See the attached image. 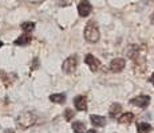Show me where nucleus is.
Wrapping results in <instances>:
<instances>
[{
    "mask_svg": "<svg viewBox=\"0 0 154 133\" xmlns=\"http://www.w3.org/2000/svg\"><path fill=\"white\" fill-rule=\"evenodd\" d=\"M72 129L75 133H85L86 132V126L82 121H75V123H72Z\"/></svg>",
    "mask_w": 154,
    "mask_h": 133,
    "instance_id": "ddd939ff",
    "label": "nucleus"
},
{
    "mask_svg": "<svg viewBox=\"0 0 154 133\" xmlns=\"http://www.w3.org/2000/svg\"><path fill=\"white\" fill-rule=\"evenodd\" d=\"M85 61H86V64L90 67V69L93 71V72L98 71V68L100 67V61L95 57V56H93V55H86Z\"/></svg>",
    "mask_w": 154,
    "mask_h": 133,
    "instance_id": "0eeeda50",
    "label": "nucleus"
},
{
    "mask_svg": "<svg viewBox=\"0 0 154 133\" xmlns=\"http://www.w3.org/2000/svg\"><path fill=\"white\" fill-rule=\"evenodd\" d=\"M74 114H75V113H74L72 109H66V112H64V116H66V120L67 121H70L71 119H72Z\"/></svg>",
    "mask_w": 154,
    "mask_h": 133,
    "instance_id": "f3484780",
    "label": "nucleus"
},
{
    "mask_svg": "<svg viewBox=\"0 0 154 133\" xmlns=\"http://www.w3.org/2000/svg\"><path fill=\"white\" fill-rule=\"evenodd\" d=\"M29 41H31V37H29L28 35H22V36H19L14 41V44L15 45H27Z\"/></svg>",
    "mask_w": 154,
    "mask_h": 133,
    "instance_id": "9b49d317",
    "label": "nucleus"
},
{
    "mask_svg": "<svg viewBox=\"0 0 154 133\" xmlns=\"http://www.w3.org/2000/svg\"><path fill=\"white\" fill-rule=\"evenodd\" d=\"M152 131V126L147 123H140L138 124V132L140 133H149Z\"/></svg>",
    "mask_w": 154,
    "mask_h": 133,
    "instance_id": "2eb2a0df",
    "label": "nucleus"
},
{
    "mask_svg": "<svg viewBox=\"0 0 154 133\" xmlns=\"http://www.w3.org/2000/svg\"><path fill=\"white\" fill-rule=\"evenodd\" d=\"M50 101L55 103V104H63L66 101V96L63 93H56V94H51L50 96Z\"/></svg>",
    "mask_w": 154,
    "mask_h": 133,
    "instance_id": "1a4fd4ad",
    "label": "nucleus"
},
{
    "mask_svg": "<svg viewBox=\"0 0 154 133\" xmlns=\"http://www.w3.org/2000/svg\"><path fill=\"white\" fill-rule=\"evenodd\" d=\"M122 111V106H121L118 103H114L110 108V117H117V114Z\"/></svg>",
    "mask_w": 154,
    "mask_h": 133,
    "instance_id": "4468645a",
    "label": "nucleus"
},
{
    "mask_svg": "<svg viewBox=\"0 0 154 133\" xmlns=\"http://www.w3.org/2000/svg\"><path fill=\"white\" fill-rule=\"evenodd\" d=\"M130 103L135 106H140V108H146L150 103V97L145 96V94H141V96H137V97H134V99H131Z\"/></svg>",
    "mask_w": 154,
    "mask_h": 133,
    "instance_id": "39448f33",
    "label": "nucleus"
},
{
    "mask_svg": "<svg viewBox=\"0 0 154 133\" xmlns=\"http://www.w3.org/2000/svg\"><path fill=\"white\" fill-rule=\"evenodd\" d=\"M74 105H75V108L78 109V111H86L87 109V100H86L85 96H76L75 99H74Z\"/></svg>",
    "mask_w": 154,
    "mask_h": 133,
    "instance_id": "6e6552de",
    "label": "nucleus"
},
{
    "mask_svg": "<svg viewBox=\"0 0 154 133\" xmlns=\"http://www.w3.org/2000/svg\"><path fill=\"white\" fill-rule=\"evenodd\" d=\"M126 65V61H125V59H122V57H117V59H114V60L110 63V69L112 71V72H115V73H118V72H121V71L125 68Z\"/></svg>",
    "mask_w": 154,
    "mask_h": 133,
    "instance_id": "423d86ee",
    "label": "nucleus"
},
{
    "mask_svg": "<svg viewBox=\"0 0 154 133\" xmlns=\"http://www.w3.org/2000/svg\"><path fill=\"white\" fill-rule=\"evenodd\" d=\"M62 69L64 73H72L76 69V57L75 56H71V57L66 59L62 64Z\"/></svg>",
    "mask_w": 154,
    "mask_h": 133,
    "instance_id": "7ed1b4c3",
    "label": "nucleus"
},
{
    "mask_svg": "<svg viewBox=\"0 0 154 133\" xmlns=\"http://www.w3.org/2000/svg\"><path fill=\"white\" fill-rule=\"evenodd\" d=\"M150 81L153 82V85H154V73H153V76H152V79H150Z\"/></svg>",
    "mask_w": 154,
    "mask_h": 133,
    "instance_id": "6ab92c4d",
    "label": "nucleus"
},
{
    "mask_svg": "<svg viewBox=\"0 0 154 133\" xmlns=\"http://www.w3.org/2000/svg\"><path fill=\"white\" fill-rule=\"evenodd\" d=\"M34 28H35V23H32V22H26L22 24V29L24 32H31Z\"/></svg>",
    "mask_w": 154,
    "mask_h": 133,
    "instance_id": "dca6fc26",
    "label": "nucleus"
},
{
    "mask_svg": "<svg viewBox=\"0 0 154 133\" xmlns=\"http://www.w3.org/2000/svg\"><path fill=\"white\" fill-rule=\"evenodd\" d=\"M133 119H134V114H133L131 112H125V113L118 119V121H119V124H129L133 121Z\"/></svg>",
    "mask_w": 154,
    "mask_h": 133,
    "instance_id": "9d476101",
    "label": "nucleus"
},
{
    "mask_svg": "<svg viewBox=\"0 0 154 133\" xmlns=\"http://www.w3.org/2000/svg\"><path fill=\"white\" fill-rule=\"evenodd\" d=\"M85 39L88 43H97L99 40V28L95 22H88L85 27Z\"/></svg>",
    "mask_w": 154,
    "mask_h": 133,
    "instance_id": "f257e3e1",
    "label": "nucleus"
},
{
    "mask_svg": "<svg viewBox=\"0 0 154 133\" xmlns=\"http://www.w3.org/2000/svg\"><path fill=\"white\" fill-rule=\"evenodd\" d=\"M0 47H3V43H2V41H0Z\"/></svg>",
    "mask_w": 154,
    "mask_h": 133,
    "instance_id": "aec40b11",
    "label": "nucleus"
},
{
    "mask_svg": "<svg viewBox=\"0 0 154 133\" xmlns=\"http://www.w3.org/2000/svg\"><path fill=\"white\" fill-rule=\"evenodd\" d=\"M91 10H93V7H91V4H90L88 0H81V1H79L78 12H79V15H81L82 17L88 16L90 12H91Z\"/></svg>",
    "mask_w": 154,
    "mask_h": 133,
    "instance_id": "20e7f679",
    "label": "nucleus"
},
{
    "mask_svg": "<svg viewBox=\"0 0 154 133\" xmlns=\"http://www.w3.org/2000/svg\"><path fill=\"white\" fill-rule=\"evenodd\" d=\"M87 133H98V132L94 131V129H90V131H87Z\"/></svg>",
    "mask_w": 154,
    "mask_h": 133,
    "instance_id": "a211bd4d",
    "label": "nucleus"
},
{
    "mask_svg": "<svg viewBox=\"0 0 154 133\" xmlns=\"http://www.w3.org/2000/svg\"><path fill=\"white\" fill-rule=\"evenodd\" d=\"M153 19H154V13H153Z\"/></svg>",
    "mask_w": 154,
    "mask_h": 133,
    "instance_id": "412c9836",
    "label": "nucleus"
},
{
    "mask_svg": "<svg viewBox=\"0 0 154 133\" xmlns=\"http://www.w3.org/2000/svg\"><path fill=\"white\" fill-rule=\"evenodd\" d=\"M36 121V116L32 112H23L19 117H17V124L22 128H28V126L34 125Z\"/></svg>",
    "mask_w": 154,
    "mask_h": 133,
    "instance_id": "f03ea898",
    "label": "nucleus"
},
{
    "mask_svg": "<svg viewBox=\"0 0 154 133\" xmlns=\"http://www.w3.org/2000/svg\"><path fill=\"white\" fill-rule=\"evenodd\" d=\"M90 120H91V123H93V125H95V126H103L105 125V117H102V116H97V114H93V116L90 117Z\"/></svg>",
    "mask_w": 154,
    "mask_h": 133,
    "instance_id": "f8f14e48",
    "label": "nucleus"
}]
</instances>
